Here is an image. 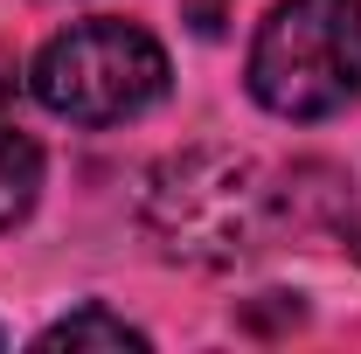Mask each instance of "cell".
Here are the masks:
<instances>
[{
    "instance_id": "obj_1",
    "label": "cell",
    "mask_w": 361,
    "mask_h": 354,
    "mask_svg": "<svg viewBox=\"0 0 361 354\" xmlns=\"http://www.w3.org/2000/svg\"><path fill=\"white\" fill-rule=\"evenodd\" d=\"M139 222L160 243V257L195 271H229L243 264L271 229V188L250 153L236 146H180L153 160Z\"/></svg>"
},
{
    "instance_id": "obj_4",
    "label": "cell",
    "mask_w": 361,
    "mask_h": 354,
    "mask_svg": "<svg viewBox=\"0 0 361 354\" xmlns=\"http://www.w3.org/2000/svg\"><path fill=\"white\" fill-rule=\"evenodd\" d=\"M42 354H84V348H104V354H146L153 341L139 334L133 319H118V312H104V306H84V312H70V319H56V326H42V341H35Z\"/></svg>"
},
{
    "instance_id": "obj_6",
    "label": "cell",
    "mask_w": 361,
    "mask_h": 354,
    "mask_svg": "<svg viewBox=\"0 0 361 354\" xmlns=\"http://www.w3.org/2000/svg\"><path fill=\"white\" fill-rule=\"evenodd\" d=\"M14 90H21V70H14V56H7V49H0V104H7V97H14Z\"/></svg>"
},
{
    "instance_id": "obj_5",
    "label": "cell",
    "mask_w": 361,
    "mask_h": 354,
    "mask_svg": "<svg viewBox=\"0 0 361 354\" xmlns=\"http://www.w3.org/2000/svg\"><path fill=\"white\" fill-rule=\"evenodd\" d=\"M35 195H42V146L28 133H0V229L28 216Z\"/></svg>"
},
{
    "instance_id": "obj_2",
    "label": "cell",
    "mask_w": 361,
    "mask_h": 354,
    "mask_svg": "<svg viewBox=\"0 0 361 354\" xmlns=\"http://www.w3.org/2000/svg\"><path fill=\"white\" fill-rule=\"evenodd\" d=\"M250 97L271 118H334L361 97V0H278L250 42Z\"/></svg>"
},
{
    "instance_id": "obj_3",
    "label": "cell",
    "mask_w": 361,
    "mask_h": 354,
    "mask_svg": "<svg viewBox=\"0 0 361 354\" xmlns=\"http://www.w3.org/2000/svg\"><path fill=\"white\" fill-rule=\"evenodd\" d=\"M28 84L70 126H126L167 97V49L139 21H70L42 42Z\"/></svg>"
}]
</instances>
